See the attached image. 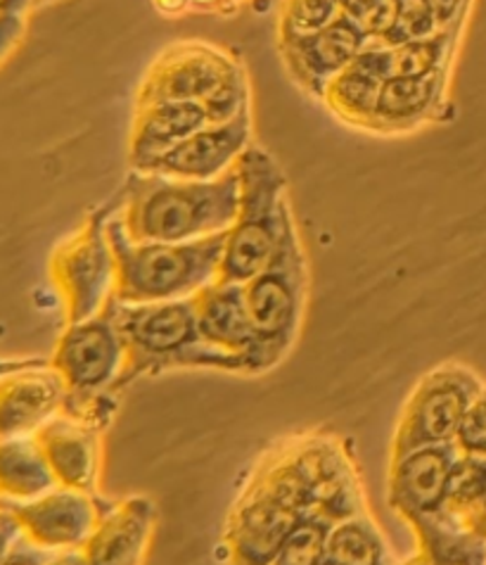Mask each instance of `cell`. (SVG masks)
Wrapping results in <instances>:
<instances>
[{
  "instance_id": "6da1fadb",
  "label": "cell",
  "mask_w": 486,
  "mask_h": 565,
  "mask_svg": "<svg viewBox=\"0 0 486 565\" xmlns=\"http://www.w3.org/2000/svg\"><path fill=\"white\" fill-rule=\"evenodd\" d=\"M318 509L352 518L366 513V499L347 443L313 430L271 447L247 478L224 530L228 565H273L290 532Z\"/></svg>"
},
{
  "instance_id": "7a4b0ae2",
  "label": "cell",
  "mask_w": 486,
  "mask_h": 565,
  "mask_svg": "<svg viewBox=\"0 0 486 565\" xmlns=\"http://www.w3.org/2000/svg\"><path fill=\"white\" fill-rule=\"evenodd\" d=\"M240 210V174L187 181L136 171L121 191V222L136 243H185L226 233Z\"/></svg>"
},
{
  "instance_id": "3957f363",
  "label": "cell",
  "mask_w": 486,
  "mask_h": 565,
  "mask_svg": "<svg viewBox=\"0 0 486 565\" xmlns=\"http://www.w3.org/2000/svg\"><path fill=\"white\" fill-rule=\"evenodd\" d=\"M119 207L109 218V241L117 259L115 297L121 305L185 300L222 276L228 231L185 243H136L123 228Z\"/></svg>"
},
{
  "instance_id": "277c9868",
  "label": "cell",
  "mask_w": 486,
  "mask_h": 565,
  "mask_svg": "<svg viewBox=\"0 0 486 565\" xmlns=\"http://www.w3.org/2000/svg\"><path fill=\"white\" fill-rule=\"evenodd\" d=\"M117 326L127 348V364L117 383L119 395L143 375H160L179 369L247 373L242 359L212 348L202 338L195 297L150 305L119 302Z\"/></svg>"
},
{
  "instance_id": "5b68a950",
  "label": "cell",
  "mask_w": 486,
  "mask_h": 565,
  "mask_svg": "<svg viewBox=\"0 0 486 565\" xmlns=\"http://www.w3.org/2000/svg\"><path fill=\"white\" fill-rule=\"evenodd\" d=\"M117 297L96 317L67 323L51 364L67 385L65 409L107 430L119 404L117 383L127 364V348L117 326Z\"/></svg>"
},
{
  "instance_id": "8992f818",
  "label": "cell",
  "mask_w": 486,
  "mask_h": 565,
  "mask_svg": "<svg viewBox=\"0 0 486 565\" xmlns=\"http://www.w3.org/2000/svg\"><path fill=\"white\" fill-rule=\"evenodd\" d=\"M235 169L240 174V210L226 233L218 278L247 282L271 262L294 216L288 202V179L263 148L249 146Z\"/></svg>"
},
{
  "instance_id": "52a82bcc",
  "label": "cell",
  "mask_w": 486,
  "mask_h": 565,
  "mask_svg": "<svg viewBox=\"0 0 486 565\" xmlns=\"http://www.w3.org/2000/svg\"><path fill=\"white\" fill-rule=\"evenodd\" d=\"M242 286L255 331L249 373H266L276 369L292 350L306 309L309 269L294 222L282 235L271 262Z\"/></svg>"
},
{
  "instance_id": "ba28073f",
  "label": "cell",
  "mask_w": 486,
  "mask_h": 565,
  "mask_svg": "<svg viewBox=\"0 0 486 565\" xmlns=\"http://www.w3.org/2000/svg\"><path fill=\"white\" fill-rule=\"evenodd\" d=\"M117 207L119 198L112 205L90 212L51 257V278L65 305L67 323L96 317L115 297L117 259L109 241V218Z\"/></svg>"
},
{
  "instance_id": "9c48e42d",
  "label": "cell",
  "mask_w": 486,
  "mask_h": 565,
  "mask_svg": "<svg viewBox=\"0 0 486 565\" xmlns=\"http://www.w3.org/2000/svg\"><path fill=\"white\" fill-rule=\"evenodd\" d=\"M484 383L458 364H444L422 375L409 402L403 404L391 443V457L420 447L456 443L461 423Z\"/></svg>"
},
{
  "instance_id": "30bf717a",
  "label": "cell",
  "mask_w": 486,
  "mask_h": 565,
  "mask_svg": "<svg viewBox=\"0 0 486 565\" xmlns=\"http://www.w3.org/2000/svg\"><path fill=\"white\" fill-rule=\"evenodd\" d=\"M245 65L207 41H176L154 57L136 90L133 109L156 103H205Z\"/></svg>"
},
{
  "instance_id": "8fae6325",
  "label": "cell",
  "mask_w": 486,
  "mask_h": 565,
  "mask_svg": "<svg viewBox=\"0 0 486 565\" xmlns=\"http://www.w3.org/2000/svg\"><path fill=\"white\" fill-rule=\"evenodd\" d=\"M461 457L456 443L420 447L401 457H391L389 507L401 513L409 525L420 518L444 513Z\"/></svg>"
},
{
  "instance_id": "7c38bea8",
  "label": "cell",
  "mask_w": 486,
  "mask_h": 565,
  "mask_svg": "<svg viewBox=\"0 0 486 565\" xmlns=\"http://www.w3.org/2000/svg\"><path fill=\"white\" fill-rule=\"evenodd\" d=\"M18 518L24 537L48 552L84 548L98 525L105 501L69 488H57L31 501H3Z\"/></svg>"
},
{
  "instance_id": "4fadbf2b",
  "label": "cell",
  "mask_w": 486,
  "mask_h": 565,
  "mask_svg": "<svg viewBox=\"0 0 486 565\" xmlns=\"http://www.w3.org/2000/svg\"><path fill=\"white\" fill-rule=\"evenodd\" d=\"M370 39L354 18L342 12L339 18L316 34L300 41L280 43L282 65H285L292 82L311 98L323 96L325 86L364 53Z\"/></svg>"
},
{
  "instance_id": "5bb4252c",
  "label": "cell",
  "mask_w": 486,
  "mask_h": 565,
  "mask_svg": "<svg viewBox=\"0 0 486 565\" xmlns=\"http://www.w3.org/2000/svg\"><path fill=\"white\" fill-rule=\"evenodd\" d=\"M67 402V385L51 361L29 359L0 375V439L36 435Z\"/></svg>"
},
{
  "instance_id": "9a60e30c",
  "label": "cell",
  "mask_w": 486,
  "mask_h": 565,
  "mask_svg": "<svg viewBox=\"0 0 486 565\" xmlns=\"http://www.w3.org/2000/svg\"><path fill=\"white\" fill-rule=\"evenodd\" d=\"M252 146V109L230 121L207 124L181 146L154 160L145 174H162L187 181H212L230 171Z\"/></svg>"
},
{
  "instance_id": "2e32d148",
  "label": "cell",
  "mask_w": 486,
  "mask_h": 565,
  "mask_svg": "<svg viewBox=\"0 0 486 565\" xmlns=\"http://www.w3.org/2000/svg\"><path fill=\"white\" fill-rule=\"evenodd\" d=\"M102 433L96 423L60 412L34 435L60 488L100 497Z\"/></svg>"
},
{
  "instance_id": "e0dca14e",
  "label": "cell",
  "mask_w": 486,
  "mask_h": 565,
  "mask_svg": "<svg viewBox=\"0 0 486 565\" xmlns=\"http://www.w3.org/2000/svg\"><path fill=\"white\" fill-rule=\"evenodd\" d=\"M156 525V507L148 497L102 504L98 525L82 548L88 565H140Z\"/></svg>"
},
{
  "instance_id": "ac0fdd59",
  "label": "cell",
  "mask_w": 486,
  "mask_h": 565,
  "mask_svg": "<svg viewBox=\"0 0 486 565\" xmlns=\"http://www.w3.org/2000/svg\"><path fill=\"white\" fill-rule=\"evenodd\" d=\"M449 78L451 74L389 76L375 109L370 134H413L434 121L446 107Z\"/></svg>"
},
{
  "instance_id": "d6986e66",
  "label": "cell",
  "mask_w": 486,
  "mask_h": 565,
  "mask_svg": "<svg viewBox=\"0 0 486 565\" xmlns=\"http://www.w3.org/2000/svg\"><path fill=\"white\" fill-rule=\"evenodd\" d=\"M387 78V49L385 45L370 43L352 65L344 67L325 86L321 103L339 121L347 124V127L370 134L375 109H378V100Z\"/></svg>"
},
{
  "instance_id": "ffe728a7",
  "label": "cell",
  "mask_w": 486,
  "mask_h": 565,
  "mask_svg": "<svg viewBox=\"0 0 486 565\" xmlns=\"http://www.w3.org/2000/svg\"><path fill=\"white\" fill-rule=\"evenodd\" d=\"M199 333L212 348L242 359L249 373V359L255 352V331L249 321L245 286L218 278L195 295Z\"/></svg>"
},
{
  "instance_id": "44dd1931",
  "label": "cell",
  "mask_w": 486,
  "mask_h": 565,
  "mask_svg": "<svg viewBox=\"0 0 486 565\" xmlns=\"http://www.w3.org/2000/svg\"><path fill=\"white\" fill-rule=\"evenodd\" d=\"M209 124L202 103H156L133 109L129 160L136 171H145L154 160L181 146Z\"/></svg>"
},
{
  "instance_id": "7402d4cb",
  "label": "cell",
  "mask_w": 486,
  "mask_h": 565,
  "mask_svg": "<svg viewBox=\"0 0 486 565\" xmlns=\"http://www.w3.org/2000/svg\"><path fill=\"white\" fill-rule=\"evenodd\" d=\"M57 488L34 435L0 439V501H31Z\"/></svg>"
},
{
  "instance_id": "603a6c76",
  "label": "cell",
  "mask_w": 486,
  "mask_h": 565,
  "mask_svg": "<svg viewBox=\"0 0 486 565\" xmlns=\"http://www.w3.org/2000/svg\"><path fill=\"white\" fill-rule=\"evenodd\" d=\"M428 565H486V537L463 527L446 511L411 523Z\"/></svg>"
},
{
  "instance_id": "cb8c5ba5",
  "label": "cell",
  "mask_w": 486,
  "mask_h": 565,
  "mask_svg": "<svg viewBox=\"0 0 486 565\" xmlns=\"http://www.w3.org/2000/svg\"><path fill=\"white\" fill-rule=\"evenodd\" d=\"M323 565H389L385 537L368 511L344 518L333 527Z\"/></svg>"
},
{
  "instance_id": "d4e9b609",
  "label": "cell",
  "mask_w": 486,
  "mask_h": 565,
  "mask_svg": "<svg viewBox=\"0 0 486 565\" xmlns=\"http://www.w3.org/2000/svg\"><path fill=\"white\" fill-rule=\"evenodd\" d=\"M463 29L436 31L432 36L387 49L389 76H432L451 74L456 60V45Z\"/></svg>"
},
{
  "instance_id": "484cf974",
  "label": "cell",
  "mask_w": 486,
  "mask_h": 565,
  "mask_svg": "<svg viewBox=\"0 0 486 565\" xmlns=\"http://www.w3.org/2000/svg\"><path fill=\"white\" fill-rule=\"evenodd\" d=\"M446 513L486 537V457H461L453 473Z\"/></svg>"
},
{
  "instance_id": "4316f807",
  "label": "cell",
  "mask_w": 486,
  "mask_h": 565,
  "mask_svg": "<svg viewBox=\"0 0 486 565\" xmlns=\"http://www.w3.org/2000/svg\"><path fill=\"white\" fill-rule=\"evenodd\" d=\"M339 521H344V518L325 509L309 513L290 532V537L282 544L273 565H323L327 537H331L333 527Z\"/></svg>"
},
{
  "instance_id": "83f0119b",
  "label": "cell",
  "mask_w": 486,
  "mask_h": 565,
  "mask_svg": "<svg viewBox=\"0 0 486 565\" xmlns=\"http://www.w3.org/2000/svg\"><path fill=\"white\" fill-rule=\"evenodd\" d=\"M342 12V0H282L278 22L280 43L316 34L333 24Z\"/></svg>"
},
{
  "instance_id": "f1b7e54d",
  "label": "cell",
  "mask_w": 486,
  "mask_h": 565,
  "mask_svg": "<svg viewBox=\"0 0 486 565\" xmlns=\"http://www.w3.org/2000/svg\"><path fill=\"white\" fill-rule=\"evenodd\" d=\"M439 26L430 10L428 0H397V24L385 43V49L409 43L415 39H425L436 34Z\"/></svg>"
},
{
  "instance_id": "f546056e",
  "label": "cell",
  "mask_w": 486,
  "mask_h": 565,
  "mask_svg": "<svg viewBox=\"0 0 486 565\" xmlns=\"http://www.w3.org/2000/svg\"><path fill=\"white\" fill-rule=\"evenodd\" d=\"M456 445L465 457H486V385L469 404L456 435Z\"/></svg>"
},
{
  "instance_id": "4dcf8cb0",
  "label": "cell",
  "mask_w": 486,
  "mask_h": 565,
  "mask_svg": "<svg viewBox=\"0 0 486 565\" xmlns=\"http://www.w3.org/2000/svg\"><path fill=\"white\" fill-rule=\"evenodd\" d=\"M439 31L463 29L473 0H428Z\"/></svg>"
},
{
  "instance_id": "1f68e13d",
  "label": "cell",
  "mask_w": 486,
  "mask_h": 565,
  "mask_svg": "<svg viewBox=\"0 0 486 565\" xmlns=\"http://www.w3.org/2000/svg\"><path fill=\"white\" fill-rule=\"evenodd\" d=\"M26 31V14H0V62L18 49Z\"/></svg>"
},
{
  "instance_id": "d6a6232c",
  "label": "cell",
  "mask_w": 486,
  "mask_h": 565,
  "mask_svg": "<svg viewBox=\"0 0 486 565\" xmlns=\"http://www.w3.org/2000/svg\"><path fill=\"white\" fill-rule=\"evenodd\" d=\"M24 537V532L18 523V518L12 515V511L0 501V565H6L14 544Z\"/></svg>"
},
{
  "instance_id": "836d02e7",
  "label": "cell",
  "mask_w": 486,
  "mask_h": 565,
  "mask_svg": "<svg viewBox=\"0 0 486 565\" xmlns=\"http://www.w3.org/2000/svg\"><path fill=\"white\" fill-rule=\"evenodd\" d=\"M48 556H51L48 548H41L36 544H31L26 537H22L18 544H14L6 565H45L48 563Z\"/></svg>"
},
{
  "instance_id": "e575fe53",
  "label": "cell",
  "mask_w": 486,
  "mask_h": 565,
  "mask_svg": "<svg viewBox=\"0 0 486 565\" xmlns=\"http://www.w3.org/2000/svg\"><path fill=\"white\" fill-rule=\"evenodd\" d=\"M162 0H156L160 6ZM166 12H174L176 3H181V8H199V10H209V12H228L230 8H238L245 0H166Z\"/></svg>"
},
{
  "instance_id": "d590c367",
  "label": "cell",
  "mask_w": 486,
  "mask_h": 565,
  "mask_svg": "<svg viewBox=\"0 0 486 565\" xmlns=\"http://www.w3.org/2000/svg\"><path fill=\"white\" fill-rule=\"evenodd\" d=\"M34 0H0V14H26Z\"/></svg>"
},
{
  "instance_id": "8d00e7d4",
  "label": "cell",
  "mask_w": 486,
  "mask_h": 565,
  "mask_svg": "<svg viewBox=\"0 0 486 565\" xmlns=\"http://www.w3.org/2000/svg\"><path fill=\"white\" fill-rule=\"evenodd\" d=\"M26 361H29V359H0V375L8 373V371H14V369L24 366Z\"/></svg>"
},
{
  "instance_id": "74e56055",
  "label": "cell",
  "mask_w": 486,
  "mask_h": 565,
  "mask_svg": "<svg viewBox=\"0 0 486 565\" xmlns=\"http://www.w3.org/2000/svg\"><path fill=\"white\" fill-rule=\"evenodd\" d=\"M403 565H428V561H425V556H422V554L418 552V556H413L411 561H406Z\"/></svg>"
},
{
  "instance_id": "f35d334b",
  "label": "cell",
  "mask_w": 486,
  "mask_h": 565,
  "mask_svg": "<svg viewBox=\"0 0 486 565\" xmlns=\"http://www.w3.org/2000/svg\"><path fill=\"white\" fill-rule=\"evenodd\" d=\"M48 3H55V0H34V6H48Z\"/></svg>"
}]
</instances>
